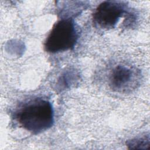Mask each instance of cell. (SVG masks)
I'll return each instance as SVG.
<instances>
[{
    "label": "cell",
    "instance_id": "1",
    "mask_svg": "<svg viewBox=\"0 0 150 150\" xmlns=\"http://www.w3.org/2000/svg\"><path fill=\"white\" fill-rule=\"evenodd\" d=\"M15 118L23 128L38 134L53 126L54 111L50 101L37 98L24 103L16 112Z\"/></svg>",
    "mask_w": 150,
    "mask_h": 150
},
{
    "label": "cell",
    "instance_id": "4",
    "mask_svg": "<svg viewBox=\"0 0 150 150\" xmlns=\"http://www.w3.org/2000/svg\"><path fill=\"white\" fill-rule=\"evenodd\" d=\"M138 76L136 70L127 66L118 65L111 72L110 85L115 91H127L136 84Z\"/></svg>",
    "mask_w": 150,
    "mask_h": 150
},
{
    "label": "cell",
    "instance_id": "2",
    "mask_svg": "<svg viewBox=\"0 0 150 150\" xmlns=\"http://www.w3.org/2000/svg\"><path fill=\"white\" fill-rule=\"evenodd\" d=\"M79 33L73 19L64 18L57 22L47 36L44 47L47 52L56 53L74 48Z\"/></svg>",
    "mask_w": 150,
    "mask_h": 150
},
{
    "label": "cell",
    "instance_id": "3",
    "mask_svg": "<svg viewBox=\"0 0 150 150\" xmlns=\"http://www.w3.org/2000/svg\"><path fill=\"white\" fill-rule=\"evenodd\" d=\"M127 14L126 3L118 1H105L96 8L93 19L98 27L110 29L115 26L120 18Z\"/></svg>",
    "mask_w": 150,
    "mask_h": 150
},
{
    "label": "cell",
    "instance_id": "5",
    "mask_svg": "<svg viewBox=\"0 0 150 150\" xmlns=\"http://www.w3.org/2000/svg\"><path fill=\"white\" fill-rule=\"evenodd\" d=\"M127 145L131 149H146L149 145V137L145 136L142 138H135L127 142Z\"/></svg>",
    "mask_w": 150,
    "mask_h": 150
}]
</instances>
